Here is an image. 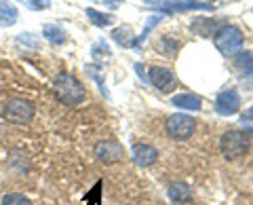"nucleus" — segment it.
I'll list each match as a JSON object with an SVG mask.
<instances>
[{"instance_id": "obj_1", "label": "nucleus", "mask_w": 253, "mask_h": 205, "mask_svg": "<svg viewBox=\"0 0 253 205\" xmlns=\"http://www.w3.org/2000/svg\"><path fill=\"white\" fill-rule=\"evenodd\" d=\"M53 91H55V98H57L61 104L70 106V108L83 104V100L86 96L83 83L78 81L76 76L68 74V72L57 74V78H55V83H53Z\"/></svg>"}, {"instance_id": "obj_2", "label": "nucleus", "mask_w": 253, "mask_h": 205, "mask_svg": "<svg viewBox=\"0 0 253 205\" xmlns=\"http://www.w3.org/2000/svg\"><path fill=\"white\" fill-rule=\"evenodd\" d=\"M152 9L161 13H184V11H209L215 9V4L203 2V0H148L146 2Z\"/></svg>"}, {"instance_id": "obj_3", "label": "nucleus", "mask_w": 253, "mask_h": 205, "mask_svg": "<svg viewBox=\"0 0 253 205\" xmlns=\"http://www.w3.org/2000/svg\"><path fill=\"white\" fill-rule=\"evenodd\" d=\"M213 43H215L217 51L221 55H236L243 49V32L236 26H224L213 34Z\"/></svg>"}, {"instance_id": "obj_4", "label": "nucleus", "mask_w": 253, "mask_h": 205, "mask_svg": "<svg viewBox=\"0 0 253 205\" xmlns=\"http://www.w3.org/2000/svg\"><path fill=\"white\" fill-rule=\"evenodd\" d=\"M219 148H221V154H224L228 161L239 159V156H243L249 151V138H247V133H243V131H226L224 136H221Z\"/></svg>"}, {"instance_id": "obj_5", "label": "nucleus", "mask_w": 253, "mask_h": 205, "mask_svg": "<svg viewBox=\"0 0 253 205\" xmlns=\"http://www.w3.org/2000/svg\"><path fill=\"white\" fill-rule=\"evenodd\" d=\"M34 104L28 100H21V98H13L4 104V116L6 121L11 123H17V125H23V123H30L34 119Z\"/></svg>"}, {"instance_id": "obj_6", "label": "nucleus", "mask_w": 253, "mask_h": 205, "mask_svg": "<svg viewBox=\"0 0 253 205\" xmlns=\"http://www.w3.org/2000/svg\"><path fill=\"white\" fill-rule=\"evenodd\" d=\"M194 119L192 116H188V114H173L169 116V121H167V133H169V138L171 140H175V142H186L192 138V133H194Z\"/></svg>"}, {"instance_id": "obj_7", "label": "nucleus", "mask_w": 253, "mask_h": 205, "mask_svg": "<svg viewBox=\"0 0 253 205\" xmlns=\"http://www.w3.org/2000/svg\"><path fill=\"white\" fill-rule=\"evenodd\" d=\"M239 108H241V96H239V91H236L234 87H228V89H224L215 98V110H217V114H221V116L236 114L239 112Z\"/></svg>"}, {"instance_id": "obj_8", "label": "nucleus", "mask_w": 253, "mask_h": 205, "mask_svg": "<svg viewBox=\"0 0 253 205\" xmlns=\"http://www.w3.org/2000/svg\"><path fill=\"white\" fill-rule=\"evenodd\" d=\"M95 154H97V159L101 163H116V161H121L123 159V146H121V142H116V140H101L95 144Z\"/></svg>"}, {"instance_id": "obj_9", "label": "nucleus", "mask_w": 253, "mask_h": 205, "mask_svg": "<svg viewBox=\"0 0 253 205\" xmlns=\"http://www.w3.org/2000/svg\"><path fill=\"white\" fill-rule=\"evenodd\" d=\"M148 81L152 83L158 91H163V93H167V91H171L173 87H175V76H173V72H171V70H167V68H161V66L150 68Z\"/></svg>"}, {"instance_id": "obj_10", "label": "nucleus", "mask_w": 253, "mask_h": 205, "mask_svg": "<svg viewBox=\"0 0 253 205\" xmlns=\"http://www.w3.org/2000/svg\"><path fill=\"white\" fill-rule=\"evenodd\" d=\"M131 159L137 167H150L158 161V151L152 144H135L131 148Z\"/></svg>"}, {"instance_id": "obj_11", "label": "nucleus", "mask_w": 253, "mask_h": 205, "mask_svg": "<svg viewBox=\"0 0 253 205\" xmlns=\"http://www.w3.org/2000/svg\"><path fill=\"white\" fill-rule=\"evenodd\" d=\"M171 104L181 110H201L203 100L199 96H194V93H177V96H173Z\"/></svg>"}, {"instance_id": "obj_12", "label": "nucleus", "mask_w": 253, "mask_h": 205, "mask_svg": "<svg viewBox=\"0 0 253 205\" xmlns=\"http://www.w3.org/2000/svg\"><path fill=\"white\" fill-rule=\"evenodd\" d=\"M169 199L175 203H188L192 199V188H190L186 182H173L169 186Z\"/></svg>"}, {"instance_id": "obj_13", "label": "nucleus", "mask_w": 253, "mask_h": 205, "mask_svg": "<svg viewBox=\"0 0 253 205\" xmlns=\"http://www.w3.org/2000/svg\"><path fill=\"white\" fill-rule=\"evenodd\" d=\"M234 68L239 70L241 74L245 76H251L253 74V53L251 51H239L234 59Z\"/></svg>"}, {"instance_id": "obj_14", "label": "nucleus", "mask_w": 253, "mask_h": 205, "mask_svg": "<svg viewBox=\"0 0 253 205\" xmlns=\"http://www.w3.org/2000/svg\"><path fill=\"white\" fill-rule=\"evenodd\" d=\"M112 41L118 43L121 47H133L135 43V36H133V30L129 26H121L112 30Z\"/></svg>"}, {"instance_id": "obj_15", "label": "nucleus", "mask_w": 253, "mask_h": 205, "mask_svg": "<svg viewBox=\"0 0 253 205\" xmlns=\"http://www.w3.org/2000/svg\"><path fill=\"white\" fill-rule=\"evenodd\" d=\"M17 9L13 4H6V2H0V26L2 28H9L17 23Z\"/></svg>"}, {"instance_id": "obj_16", "label": "nucleus", "mask_w": 253, "mask_h": 205, "mask_svg": "<svg viewBox=\"0 0 253 205\" xmlns=\"http://www.w3.org/2000/svg\"><path fill=\"white\" fill-rule=\"evenodd\" d=\"M86 17H89L93 26H99V28H108V26H112V21H114L112 15L101 13L97 9H86Z\"/></svg>"}, {"instance_id": "obj_17", "label": "nucleus", "mask_w": 253, "mask_h": 205, "mask_svg": "<svg viewBox=\"0 0 253 205\" xmlns=\"http://www.w3.org/2000/svg\"><path fill=\"white\" fill-rule=\"evenodd\" d=\"M42 36L51 45H63V43H66V32H63L59 26H51V23L42 28Z\"/></svg>"}, {"instance_id": "obj_18", "label": "nucleus", "mask_w": 253, "mask_h": 205, "mask_svg": "<svg viewBox=\"0 0 253 205\" xmlns=\"http://www.w3.org/2000/svg\"><path fill=\"white\" fill-rule=\"evenodd\" d=\"M161 19H163V15H152V17H148V23H146V28H144V32H141V36H135V43H133V47H141V43H146V38H148V34L154 30V26L156 23H161Z\"/></svg>"}, {"instance_id": "obj_19", "label": "nucleus", "mask_w": 253, "mask_h": 205, "mask_svg": "<svg viewBox=\"0 0 253 205\" xmlns=\"http://www.w3.org/2000/svg\"><path fill=\"white\" fill-rule=\"evenodd\" d=\"M91 53L95 59H110L112 57V51H110V47L106 45V41H99L91 47Z\"/></svg>"}, {"instance_id": "obj_20", "label": "nucleus", "mask_w": 253, "mask_h": 205, "mask_svg": "<svg viewBox=\"0 0 253 205\" xmlns=\"http://www.w3.org/2000/svg\"><path fill=\"white\" fill-rule=\"evenodd\" d=\"M2 205H32V201L21 193H9L2 197Z\"/></svg>"}, {"instance_id": "obj_21", "label": "nucleus", "mask_w": 253, "mask_h": 205, "mask_svg": "<svg viewBox=\"0 0 253 205\" xmlns=\"http://www.w3.org/2000/svg\"><path fill=\"white\" fill-rule=\"evenodd\" d=\"M17 45L19 47H26V49H38V47H41L38 38L34 34H30V32H21L17 36Z\"/></svg>"}, {"instance_id": "obj_22", "label": "nucleus", "mask_w": 253, "mask_h": 205, "mask_svg": "<svg viewBox=\"0 0 253 205\" xmlns=\"http://www.w3.org/2000/svg\"><path fill=\"white\" fill-rule=\"evenodd\" d=\"M86 72H89L95 78V83H97L99 91L104 93V96H108V93H106V83H104V70H101L99 66H86Z\"/></svg>"}, {"instance_id": "obj_23", "label": "nucleus", "mask_w": 253, "mask_h": 205, "mask_svg": "<svg viewBox=\"0 0 253 205\" xmlns=\"http://www.w3.org/2000/svg\"><path fill=\"white\" fill-rule=\"evenodd\" d=\"M26 6L32 11H44L51 6V0H26Z\"/></svg>"}, {"instance_id": "obj_24", "label": "nucleus", "mask_w": 253, "mask_h": 205, "mask_svg": "<svg viewBox=\"0 0 253 205\" xmlns=\"http://www.w3.org/2000/svg\"><path fill=\"white\" fill-rule=\"evenodd\" d=\"M135 70H137V76H139V78H141V81H144V83H146V81H148V74L144 72V70H146V68H144V66H141V64H135Z\"/></svg>"}, {"instance_id": "obj_25", "label": "nucleus", "mask_w": 253, "mask_h": 205, "mask_svg": "<svg viewBox=\"0 0 253 205\" xmlns=\"http://www.w3.org/2000/svg\"><path fill=\"white\" fill-rule=\"evenodd\" d=\"M110 2H112V4H118L121 0H106V4H110Z\"/></svg>"}]
</instances>
